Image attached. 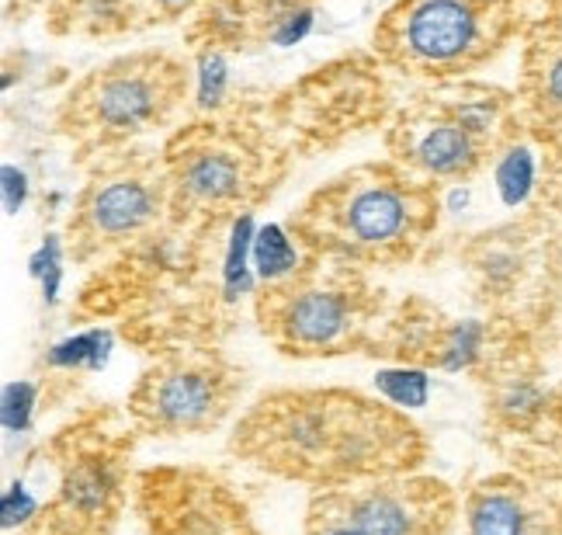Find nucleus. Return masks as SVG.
I'll use <instances>...</instances> for the list:
<instances>
[{
  "instance_id": "1",
  "label": "nucleus",
  "mask_w": 562,
  "mask_h": 535,
  "mask_svg": "<svg viewBox=\"0 0 562 535\" xmlns=\"http://www.w3.org/2000/svg\"><path fill=\"white\" fill-rule=\"evenodd\" d=\"M226 453L250 469L310 490L417 473L427 432L403 406L351 387H274L236 417Z\"/></svg>"
},
{
  "instance_id": "2",
  "label": "nucleus",
  "mask_w": 562,
  "mask_h": 535,
  "mask_svg": "<svg viewBox=\"0 0 562 535\" xmlns=\"http://www.w3.org/2000/svg\"><path fill=\"white\" fill-rule=\"evenodd\" d=\"M441 223V188L396 160H364L310 191L289 230L316 258L364 271L417 261Z\"/></svg>"
},
{
  "instance_id": "3",
  "label": "nucleus",
  "mask_w": 562,
  "mask_h": 535,
  "mask_svg": "<svg viewBox=\"0 0 562 535\" xmlns=\"http://www.w3.org/2000/svg\"><path fill=\"white\" fill-rule=\"evenodd\" d=\"M139 432L125 406L91 403L38 445L53 490L21 535H119L133 511Z\"/></svg>"
},
{
  "instance_id": "4",
  "label": "nucleus",
  "mask_w": 562,
  "mask_h": 535,
  "mask_svg": "<svg viewBox=\"0 0 562 535\" xmlns=\"http://www.w3.org/2000/svg\"><path fill=\"white\" fill-rule=\"evenodd\" d=\"M525 133L521 104L486 80L424 83L385 130L389 160L435 185H469Z\"/></svg>"
},
{
  "instance_id": "5",
  "label": "nucleus",
  "mask_w": 562,
  "mask_h": 535,
  "mask_svg": "<svg viewBox=\"0 0 562 535\" xmlns=\"http://www.w3.org/2000/svg\"><path fill=\"white\" fill-rule=\"evenodd\" d=\"M285 146L261 122L209 115L178 130L164 146L170 181V223L233 226L285 178Z\"/></svg>"
},
{
  "instance_id": "6",
  "label": "nucleus",
  "mask_w": 562,
  "mask_h": 535,
  "mask_svg": "<svg viewBox=\"0 0 562 535\" xmlns=\"http://www.w3.org/2000/svg\"><path fill=\"white\" fill-rule=\"evenodd\" d=\"M250 313L281 358L323 361L375 355L393 299L375 286L372 271L313 254L306 268L257 289Z\"/></svg>"
},
{
  "instance_id": "7",
  "label": "nucleus",
  "mask_w": 562,
  "mask_h": 535,
  "mask_svg": "<svg viewBox=\"0 0 562 535\" xmlns=\"http://www.w3.org/2000/svg\"><path fill=\"white\" fill-rule=\"evenodd\" d=\"M538 0H393L372 32L379 67L448 83L480 74L521 38Z\"/></svg>"
},
{
  "instance_id": "8",
  "label": "nucleus",
  "mask_w": 562,
  "mask_h": 535,
  "mask_svg": "<svg viewBox=\"0 0 562 535\" xmlns=\"http://www.w3.org/2000/svg\"><path fill=\"white\" fill-rule=\"evenodd\" d=\"M194 88V67L167 49L125 53L83 74L56 112V133L80 160L133 146L175 119Z\"/></svg>"
},
{
  "instance_id": "9",
  "label": "nucleus",
  "mask_w": 562,
  "mask_h": 535,
  "mask_svg": "<svg viewBox=\"0 0 562 535\" xmlns=\"http://www.w3.org/2000/svg\"><path fill=\"white\" fill-rule=\"evenodd\" d=\"M170 223V181L164 149L125 146L94 160L77 191L63 250L80 268L115 258Z\"/></svg>"
},
{
  "instance_id": "10",
  "label": "nucleus",
  "mask_w": 562,
  "mask_h": 535,
  "mask_svg": "<svg viewBox=\"0 0 562 535\" xmlns=\"http://www.w3.org/2000/svg\"><path fill=\"white\" fill-rule=\"evenodd\" d=\"M247 369L220 345H170L149 355L125 411L143 438H202L236 414Z\"/></svg>"
},
{
  "instance_id": "11",
  "label": "nucleus",
  "mask_w": 562,
  "mask_h": 535,
  "mask_svg": "<svg viewBox=\"0 0 562 535\" xmlns=\"http://www.w3.org/2000/svg\"><path fill=\"white\" fill-rule=\"evenodd\" d=\"M528 331L517 320H462L445 313L424 296H406L393 303L372 358L396 361L406 369L451 372L483 379Z\"/></svg>"
},
{
  "instance_id": "12",
  "label": "nucleus",
  "mask_w": 562,
  "mask_h": 535,
  "mask_svg": "<svg viewBox=\"0 0 562 535\" xmlns=\"http://www.w3.org/2000/svg\"><path fill=\"white\" fill-rule=\"evenodd\" d=\"M133 515L143 535H268L236 480L194 462L143 466Z\"/></svg>"
},
{
  "instance_id": "13",
  "label": "nucleus",
  "mask_w": 562,
  "mask_h": 535,
  "mask_svg": "<svg viewBox=\"0 0 562 535\" xmlns=\"http://www.w3.org/2000/svg\"><path fill=\"white\" fill-rule=\"evenodd\" d=\"M475 382L483 387V411L493 438L514 445L521 442L525 453H546L549 448L555 459H562V390L546 382L542 361L531 352V337L517 341Z\"/></svg>"
},
{
  "instance_id": "14",
  "label": "nucleus",
  "mask_w": 562,
  "mask_h": 535,
  "mask_svg": "<svg viewBox=\"0 0 562 535\" xmlns=\"http://www.w3.org/2000/svg\"><path fill=\"white\" fill-rule=\"evenodd\" d=\"M369 535H451L462 525V494L435 473H400L327 490Z\"/></svg>"
},
{
  "instance_id": "15",
  "label": "nucleus",
  "mask_w": 562,
  "mask_h": 535,
  "mask_svg": "<svg viewBox=\"0 0 562 535\" xmlns=\"http://www.w3.org/2000/svg\"><path fill=\"white\" fill-rule=\"evenodd\" d=\"M462 535H562V483L501 469L462 490Z\"/></svg>"
},
{
  "instance_id": "16",
  "label": "nucleus",
  "mask_w": 562,
  "mask_h": 535,
  "mask_svg": "<svg viewBox=\"0 0 562 535\" xmlns=\"http://www.w3.org/2000/svg\"><path fill=\"white\" fill-rule=\"evenodd\" d=\"M319 0H205L194 11L188 42L194 49L247 53L289 49L316 25Z\"/></svg>"
},
{
  "instance_id": "17",
  "label": "nucleus",
  "mask_w": 562,
  "mask_h": 535,
  "mask_svg": "<svg viewBox=\"0 0 562 535\" xmlns=\"http://www.w3.org/2000/svg\"><path fill=\"white\" fill-rule=\"evenodd\" d=\"M517 104L525 130L549 146H562V0H538L521 35Z\"/></svg>"
},
{
  "instance_id": "18",
  "label": "nucleus",
  "mask_w": 562,
  "mask_h": 535,
  "mask_svg": "<svg viewBox=\"0 0 562 535\" xmlns=\"http://www.w3.org/2000/svg\"><path fill=\"white\" fill-rule=\"evenodd\" d=\"M205 0H53L49 32L83 35V38H115L157 25H175L194 18Z\"/></svg>"
},
{
  "instance_id": "19",
  "label": "nucleus",
  "mask_w": 562,
  "mask_h": 535,
  "mask_svg": "<svg viewBox=\"0 0 562 535\" xmlns=\"http://www.w3.org/2000/svg\"><path fill=\"white\" fill-rule=\"evenodd\" d=\"M302 535H369L358 528L344 511L330 501L327 490H313L306 501V515H302Z\"/></svg>"
},
{
  "instance_id": "20",
  "label": "nucleus",
  "mask_w": 562,
  "mask_h": 535,
  "mask_svg": "<svg viewBox=\"0 0 562 535\" xmlns=\"http://www.w3.org/2000/svg\"><path fill=\"white\" fill-rule=\"evenodd\" d=\"M38 390L35 382H11V387L4 390V427L8 432H25L29 421L35 417V411H42L38 406Z\"/></svg>"
},
{
  "instance_id": "21",
  "label": "nucleus",
  "mask_w": 562,
  "mask_h": 535,
  "mask_svg": "<svg viewBox=\"0 0 562 535\" xmlns=\"http://www.w3.org/2000/svg\"><path fill=\"white\" fill-rule=\"evenodd\" d=\"M552 480H559V483H562V459H559V466L552 469Z\"/></svg>"
}]
</instances>
